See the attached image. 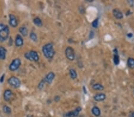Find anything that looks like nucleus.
<instances>
[{
  "instance_id": "nucleus-12",
  "label": "nucleus",
  "mask_w": 134,
  "mask_h": 117,
  "mask_svg": "<svg viewBox=\"0 0 134 117\" xmlns=\"http://www.w3.org/2000/svg\"><path fill=\"white\" fill-rule=\"evenodd\" d=\"M105 98H106V96H105V95L104 94V93H103L96 94L94 96V100L97 102L103 101L104 100H105Z\"/></svg>"
},
{
  "instance_id": "nucleus-14",
  "label": "nucleus",
  "mask_w": 134,
  "mask_h": 117,
  "mask_svg": "<svg viewBox=\"0 0 134 117\" xmlns=\"http://www.w3.org/2000/svg\"><path fill=\"white\" fill-rule=\"evenodd\" d=\"M7 50L4 47H0V59L4 60L6 58Z\"/></svg>"
},
{
  "instance_id": "nucleus-16",
  "label": "nucleus",
  "mask_w": 134,
  "mask_h": 117,
  "mask_svg": "<svg viewBox=\"0 0 134 117\" xmlns=\"http://www.w3.org/2000/svg\"><path fill=\"white\" fill-rule=\"evenodd\" d=\"M92 113H93L95 117H99L101 115V111L100 109L97 106H94L92 109Z\"/></svg>"
},
{
  "instance_id": "nucleus-7",
  "label": "nucleus",
  "mask_w": 134,
  "mask_h": 117,
  "mask_svg": "<svg viewBox=\"0 0 134 117\" xmlns=\"http://www.w3.org/2000/svg\"><path fill=\"white\" fill-rule=\"evenodd\" d=\"M82 111V108L79 106L77 108H76L74 111L69 112L66 113V117H76L78 116L79 112Z\"/></svg>"
},
{
  "instance_id": "nucleus-20",
  "label": "nucleus",
  "mask_w": 134,
  "mask_h": 117,
  "mask_svg": "<svg viewBox=\"0 0 134 117\" xmlns=\"http://www.w3.org/2000/svg\"><path fill=\"white\" fill-rule=\"evenodd\" d=\"M69 74L72 79H74L77 78V73L75 70L73 69H70L69 70Z\"/></svg>"
},
{
  "instance_id": "nucleus-3",
  "label": "nucleus",
  "mask_w": 134,
  "mask_h": 117,
  "mask_svg": "<svg viewBox=\"0 0 134 117\" xmlns=\"http://www.w3.org/2000/svg\"><path fill=\"white\" fill-rule=\"evenodd\" d=\"M8 83L9 85L15 88H18L20 86V80L16 76H11L8 79Z\"/></svg>"
},
{
  "instance_id": "nucleus-23",
  "label": "nucleus",
  "mask_w": 134,
  "mask_h": 117,
  "mask_svg": "<svg viewBox=\"0 0 134 117\" xmlns=\"http://www.w3.org/2000/svg\"><path fill=\"white\" fill-rule=\"evenodd\" d=\"M30 38L32 41H37L38 40V37L37 35L36 34V33H34V32H32L30 34Z\"/></svg>"
},
{
  "instance_id": "nucleus-15",
  "label": "nucleus",
  "mask_w": 134,
  "mask_h": 117,
  "mask_svg": "<svg viewBox=\"0 0 134 117\" xmlns=\"http://www.w3.org/2000/svg\"><path fill=\"white\" fill-rule=\"evenodd\" d=\"M114 58H113V61L115 65H118L120 62V59L119 56L118 55V53H117V49L114 50Z\"/></svg>"
},
{
  "instance_id": "nucleus-13",
  "label": "nucleus",
  "mask_w": 134,
  "mask_h": 117,
  "mask_svg": "<svg viewBox=\"0 0 134 117\" xmlns=\"http://www.w3.org/2000/svg\"><path fill=\"white\" fill-rule=\"evenodd\" d=\"M113 13L114 16L116 19L120 20L123 17V13L119 9H114L113 11Z\"/></svg>"
},
{
  "instance_id": "nucleus-30",
  "label": "nucleus",
  "mask_w": 134,
  "mask_h": 117,
  "mask_svg": "<svg viewBox=\"0 0 134 117\" xmlns=\"http://www.w3.org/2000/svg\"><path fill=\"white\" fill-rule=\"evenodd\" d=\"M83 88H84V92H85V93H86V90H85V86H84V87H83Z\"/></svg>"
},
{
  "instance_id": "nucleus-22",
  "label": "nucleus",
  "mask_w": 134,
  "mask_h": 117,
  "mask_svg": "<svg viewBox=\"0 0 134 117\" xmlns=\"http://www.w3.org/2000/svg\"><path fill=\"white\" fill-rule=\"evenodd\" d=\"M3 109L4 113H7V114H10L11 113V109L9 106H7V105L3 106Z\"/></svg>"
},
{
  "instance_id": "nucleus-21",
  "label": "nucleus",
  "mask_w": 134,
  "mask_h": 117,
  "mask_svg": "<svg viewBox=\"0 0 134 117\" xmlns=\"http://www.w3.org/2000/svg\"><path fill=\"white\" fill-rule=\"evenodd\" d=\"M128 66L130 69H134V59L129 57L128 59Z\"/></svg>"
},
{
  "instance_id": "nucleus-5",
  "label": "nucleus",
  "mask_w": 134,
  "mask_h": 117,
  "mask_svg": "<svg viewBox=\"0 0 134 117\" xmlns=\"http://www.w3.org/2000/svg\"><path fill=\"white\" fill-rule=\"evenodd\" d=\"M65 54L66 57L70 61H72L75 59V52L72 47H67L65 50Z\"/></svg>"
},
{
  "instance_id": "nucleus-1",
  "label": "nucleus",
  "mask_w": 134,
  "mask_h": 117,
  "mask_svg": "<svg viewBox=\"0 0 134 117\" xmlns=\"http://www.w3.org/2000/svg\"><path fill=\"white\" fill-rule=\"evenodd\" d=\"M42 53L47 59H51L55 54V50L54 49V46L52 43H49L42 47Z\"/></svg>"
},
{
  "instance_id": "nucleus-11",
  "label": "nucleus",
  "mask_w": 134,
  "mask_h": 117,
  "mask_svg": "<svg viewBox=\"0 0 134 117\" xmlns=\"http://www.w3.org/2000/svg\"><path fill=\"white\" fill-rule=\"evenodd\" d=\"M24 41L22 37L20 34H17L16 35V40H15V44L17 47H22L23 45Z\"/></svg>"
},
{
  "instance_id": "nucleus-4",
  "label": "nucleus",
  "mask_w": 134,
  "mask_h": 117,
  "mask_svg": "<svg viewBox=\"0 0 134 117\" xmlns=\"http://www.w3.org/2000/svg\"><path fill=\"white\" fill-rule=\"evenodd\" d=\"M21 65V60L20 59L18 58H16V59H14L12 61L11 63L10 64V66H9V70L10 71H16L19 68L20 66Z\"/></svg>"
},
{
  "instance_id": "nucleus-2",
  "label": "nucleus",
  "mask_w": 134,
  "mask_h": 117,
  "mask_svg": "<svg viewBox=\"0 0 134 117\" xmlns=\"http://www.w3.org/2000/svg\"><path fill=\"white\" fill-rule=\"evenodd\" d=\"M10 34L9 27L4 24H0V41H4L8 39Z\"/></svg>"
},
{
  "instance_id": "nucleus-18",
  "label": "nucleus",
  "mask_w": 134,
  "mask_h": 117,
  "mask_svg": "<svg viewBox=\"0 0 134 117\" xmlns=\"http://www.w3.org/2000/svg\"><path fill=\"white\" fill-rule=\"evenodd\" d=\"M34 24L38 27H42V21L39 17H36L33 20Z\"/></svg>"
},
{
  "instance_id": "nucleus-17",
  "label": "nucleus",
  "mask_w": 134,
  "mask_h": 117,
  "mask_svg": "<svg viewBox=\"0 0 134 117\" xmlns=\"http://www.w3.org/2000/svg\"><path fill=\"white\" fill-rule=\"evenodd\" d=\"M19 32L20 33V34L22 35H23V36H26L28 34V28L26 27H21L19 28Z\"/></svg>"
},
{
  "instance_id": "nucleus-8",
  "label": "nucleus",
  "mask_w": 134,
  "mask_h": 117,
  "mask_svg": "<svg viewBox=\"0 0 134 117\" xmlns=\"http://www.w3.org/2000/svg\"><path fill=\"white\" fill-rule=\"evenodd\" d=\"M54 78H55V74L53 72H51L50 73H48V74L46 75V76L45 77V78L44 79V80H45V83H47L48 84L51 83L53 80H54Z\"/></svg>"
},
{
  "instance_id": "nucleus-19",
  "label": "nucleus",
  "mask_w": 134,
  "mask_h": 117,
  "mask_svg": "<svg viewBox=\"0 0 134 117\" xmlns=\"http://www.w3.org/2000/svg\"><path fill=\"white\" fill-rule=\"evenodd\" d=\"M92 88L96 91H103L104 89V86L99 83H95L93 85Z\"/></svg>"
},
{
  "instance_id": "nucleus-29",
  "label": "nucleus",
  "mask_w": 134,
  "mask_h": 117,
  "mask_svg": "<svg viewBox=\"0 0 134 117\" xmlns=\"http://www.w3.org/2000/svg\"><path fill=\"white\" fill-rule=\"evenodd\" d=\"M128 36L129 37H132V34H131V33H129V34H128Z\"/></svg>"
},
{
  "instance_id": "nucleus-26",
  "label": "nucleus",
  "mask_w": 134,
  "mask_h": 117,
  "mask_svg": "<svg viewBox=\"0 0 134 117\" xmlns=\"http://www.w3.org/2000/svg\"><path fill=\"white\" fill-rule=\"evenodd\" d=\"M54 101L56 102H57L59 101V100H60V96H59V95L55 96V97H54Z\"/></svg>"
},
{
  "instance_id": "nucleus-28",
  "label": "nucleus",
  "mask_w": 134,
  "mask_h": 117,
  "mask_svg": "<svg viewBox=\"0 0 134 117\" xmlns=\"http://www.w3.org/2000/svg\"><path fill=\"white\" fill-rule=\"evenodd\" d=\"M129 117H134V112H132V113L129 115Z\"/></svg>"
},
{
  "instance_id": "nucleus-9",
  "label": "nucleus",
  "mask_w": 134,
  "mask_h": 117,
  "mask_svg": "<svg viewBox=\"0 0 134 117\" xmlns=\"http://www.w3.org/2000/svg\"><path fill=\"white\" fill-rule=\"evenodd\" d=\"M13 93L10 89H7L4 92V99L5 101H9L12 98Z\"/></svg>"
},
{
  "instance_id": "nucleus-27",
  "label": "nucleus",
  "mask_w": 134,
  "mask_h": 117,
  "mask_svg": "<svg viewBox=\"0 0 134 117\" xmlns=\"http://www.w3.org/2000/svg\"><path fill=\"white\" fill-rule=\"evenodd\" d=\"M5 74H3V75L1 76V78H0V83H3V82L4 81V78H5Z\"/></svg>"
},
{
  "instance_id": "nucleus-25",
  "label": "nucleus",
  "mask_w": 134,
  "mask_h": 117,
  "mask_svg": "<svg viewBox=\"0 0 134 117\" xmlns=\"http://www.w3.org/2000/svg\"><path fill=\"white\" fill-rule=\"evenodd\" d=\"M98 18H96L92 22V26L94 28H97L98 27Z\"/></svg>"
},
{
  "instance_id": "nucleus-31",
  "label": "nucleus",
  "mask_w": 134,
  "mask_h": 117,
  "mask_svg": "<svg viewBox=\"0 0 134 117\" xmlns=\"http://www.w3.org/2000/svg\"><path fill=\"white\" fill-rule=\"evenodd\" d=\"M26 117H32V116H31V115H28Z\"/></svg>"
},
{
  "instance_id": "nucleus-6",
  "label": "nucleus",
  "mask_w": 134,
  "mask_h": 117,
  "mask_svg": "<svg viewBox=\"0 0 134 117\" xmlns=\"http://www.w3.org/2000/svg\"><path fill=\"white\" fill-rule=\"evenodd\" d=\"M9 24L13 27H16L18 26V20L13 14L9 15Z\"/></svg>"
},
{
  "instance_id": "nucleus-24",
  "label": "nucleus",
  "mask_w": 134,
  "mask_h": 117,
  "mask_svg": "<svg viewBox=\"0 0 134 117\" xmlns=\"http://www.w3.org/2000/svg\"><path fill=\"white\" fill-rule=\"evenodd\" d=\"M45 83V80H44V79L41 80V81L40 82V83L38 84V86L39 89L42 90V89L44 88V87Z\"/></svg>"
},
{
  "instance_id": "nucleus-10",
  "label": "nucleus",
  "mask_w": 134,
  "mask_h": 117,
  "mask_svg": "<svg viewBox=\"0 0 134 117\" xmlns=\"http://www.w3.org/2000/svg\"><path fill=\"white\" fill-rule=\"evenodd\" d=\"M29 56H30V61L34 60L35 61H38L39 60V55L36 51L31 50L29 52Z\"/></svg>"
}]
</instances>
